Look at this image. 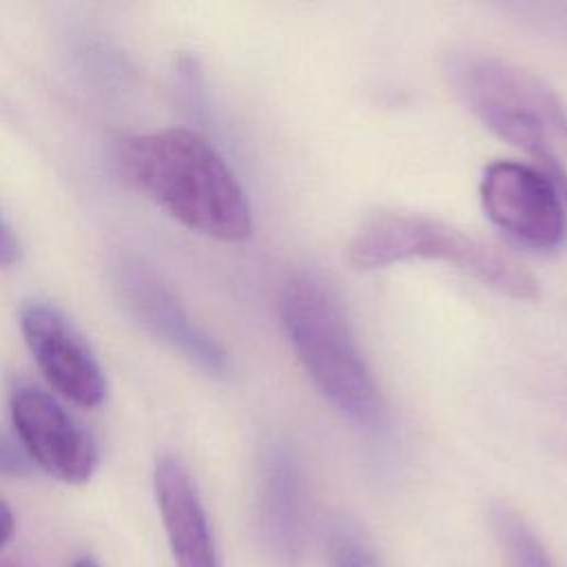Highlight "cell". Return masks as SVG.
<instances>
[{
  "label": "cell",
  "mask_w": 567,
  "mask_h": 567,
  "mask_svg": "<svg viewBox=\"0 0 567 567\" xmlns=\"http://www.w3.org/2000/svg\"><path fill=\"white\" fill-rule=\"evenodd\" d=\"M16 532V518L11 507L0 498V547H4Z\"/></svg>",
  "instance_id": "15"
},
{
  "label": "cell",
  "mask_w": 567,
  "mask_h": 567,
  "mask_svg": "<svg viewBox=\"0 0 567 567\" xmlns=\"http://www.w3.org/2000/svg\"><path fill=\"white\" fill-rule=\"evenodd\" d=\"M445 73L454 93L492 133L532 155L567 199V109L525 66L483 51H454Z\"/></svg>",
  "instance_id": "3"
},
{
  "label": "cell",
  "mask_w": 567,
  "mask_h": 567,
  "mask_svg": "<svg viewBox=\"0 0 567 567\" xmlns=\"http://www.w3.org/2000/svg\"><path fill=\"white\" fill-rule=\"evenodd\" d=\"M153 487L175 567H224L188 467L177 456L162 454L155 463Z\"/></svg>",
  "instance_id": "8"
},
{
  "label": "cell",
  "mask_w": 567,
  "mask_h": 567,
  "mask_svg": "<svg viewBox=\"0 0 567 567\" xmlns=\"http://www.w3.org/2000/svg\"><path fill=\"white\" fill-rule=\"evenodd\" d=\"M492 523L512 567H554L536 532L509 507H494Z\"/></svg>",
  "instance_id": "11"
},
{
  "label": "cell",
  "mask_w": 567,
  "mask_h": 567,
  "mask_svg": "<svg viewBox=\"0 0 567 567\" xmlns=\"http://www.w3.org/2000/svg\"><path fill=\"white\" fill-rule=\"evenodd\" d=\"M29 472V456L22 447H16L11 441L0 436V474H27Z\"/></svg>",
  "instance_id": "13"
},
{
  "label": "cell",
  "mask_w": 567,
  "mask_h": 567,
  "mask_svg": "<svg viewBox=\"0 0 567 567\" xmlns=\"http://www.w3.org/2000/svg\"><path fill=\"white\" fill-rule=\"evenodd\" d=\"M478 193L485 215L518 244L547 252L567 241L560 193L540 171L520 162H492Z\"/></svg>",
  "instance_id": "5"
},
{
  "label": "cell",
  "mask_w": 567,
  "mask_h": 567,
  "mask_svg": "<svg viewBox=\"0 0 567 567\" xmlns=\"http://www.w3.org/2000/svg\"><path fill=\"white\" fill-rule=\"evenodd\" d=\"M18 259V241L9 226L0 219V266H9Z\"/></svg>",
  "instance_id": "14"
},
{
  "label": "cell",
  "mask_w": 567,
  "mask_h": 567,
  "mask_svg": "<svg viewBox=\"0 0 567 567\" xmlns=\"http://www.w3.org/2000/svg\"><path fill=\"white\" fill-rule=\"evenodd\" d=\"M20 328L40 372L58 394L82 408L104 401L102 368L64 312L47 301H29L22 306Z\"/></svg>",
  "instance_id": "7"
},
{
  "label": "cell",
  "mask_w": 567,
  "mask_h": 567,
  "mask_svg": "<svg viewBox=\"0 0 567 567\" xmlns=\"http://www.w3.org/2000/svg\"><path fill=\"white\" fill-rule=\"evenodd\" d=\"M137 303L146 306L144 315L148 317L151 326L162 332L164 339H168L175 348H179L184 357H188L210 374L228 372L226 352L208 334L199 332L162 288L151 286V292H144L142 301Z\"/></svg>",
  "instance_id": "10"
},
{
  "label": "cell",
  "mask_w": 567,
  "mask_h": 567,
  "mask_svg": "<svg viewBox=\"0 0 567 567\" xmlns=\"http://www.w3.org/2000/svg\"><path fill=\"white\" fill-rule=\"evenodd\" d=\"M408 259L443 261L518 301H534L540 295L538 279L514 255L421 213H370L346 244V261L354 270H377Z\"/></svg>",
  "instance_id": "4"
},
{
  "label": "cell",
  "mask_w": 567,
  "mask_h": 567,
  "mask_svg": "<svg viewBox=\"0 0 567 567\" xmlns=\"http://www.w3.org/2000/svg\"><path fill=\"white\" fill-rule=\"evenodd\" d=\"M73 567H100V565L95 560H91V558H80V560L73 563Z\"/></svg>",
  "instance_id": "16"
},
{
  "label": "cell",
  "mask_w": 567,
  "mask_h": 567,
  "mask_svg": "<svg viewBox=\"0 0 567 567\" xmlns=\"http://www.w3.org/2000/svg\"><path fill=\"white\" fill-rule=\"evenodd\" d=\"M279 317L321 396L354 425L383 427L388 423L383 394L334 290L312 272H292L279 290Z\"/></svg>",
  "instance_id": "2"
},
{
  "label": "cell",
  "mask_w": 567,
  "mask_h": 567,
  "mask_svg": "<svg viewBox=\"0 0 567 567\" xmlns=\"http://www.w3.org/2000/svg\"><path fill=\"white\" fill-rule=\"evenodd\" d=\"M11 423L18 441L38 467L69 483H86L97 467L93 436L42 388L18 383L9 396Z\"/></svg>",
  "instance_id": "6"
},
{
  "label": "cell",
  "mask_w": 567,
  "mask_h": 567,
  "mask_svg": "<svg viewBox=\"0 0 567 567\" xmlns=\"http://www.w3.org/2000/svg\"><path fill=\"white\" fill-rule=\"evenodd\" d=\"M264 527L272 547L288 560L297 554L303 527V485L297 461L286 443H275L264 463Z\"/></svg>",
  "instance_id": "9"
},
{
  "label": "cell",
  "mask_w": 567,
  "mask_h": 567,
  "mask_svg": "<svg viewBox=\"0 0 567 567\" xmlns=\"http://www.w3.org/2000/svg\"><path fill=\"white\" fill-rule=\"evenodd\" d=\"M124 182L175 221L217 241H244L252 210L235 173L215 146L182 126L126 140L120 151Z\"/></svg>",
  "instance_id": "1"
},
{
  "label": "cell",
  "mask_w": 567,
  "mask_h": 567,
  "mask_svg": "<svg viewBox=\"0 0 567 567\" xmlns=\"http://www.w3.org/2000/svg\"><path fill=\"white\" fill-rule=\"evenodd\" d=\"M326 560L328 567H377V551L359 523L339 516L326 529Z\"/></svg>",
  "instance_id": "12"
}]
</instances>
